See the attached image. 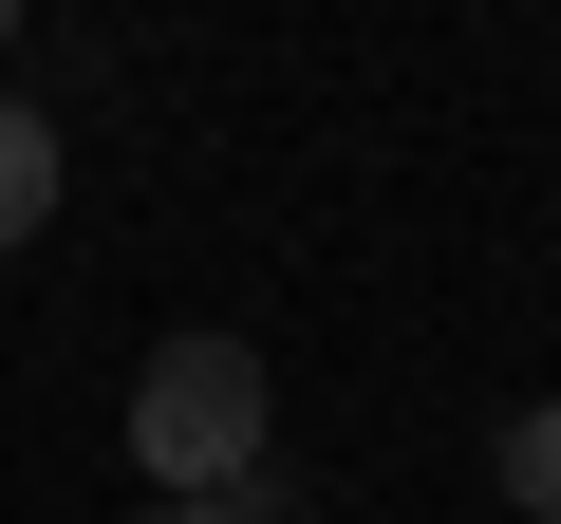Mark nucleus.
<instances>
[{"mask_svg":"<svg viewBox=\"0 0 561 524\" xmlns=\"http://www.w3.org/2000/svg\"><path fill=\"white\" fill-rule=\"evenodd\" d=\"M131 468H150V505L243 487V468H262V356H243V338H150V375H131Z\"/></svg>","mask_w":561,"mask_h":524,"instance_id":"nucleus-1","label":"nucleus"},{"mask_svg":"<svg viewBox=\"0 0 561 524\" xmlns=\"http://www.w3.org/2000/svg\"><path fill=\"white\" fill-rule=\"evenodd\" d=\"M38 225H57V113H38V94H0V262H20Z\"/></svg>","mask_w":561,"mask_h":524,"instance_id":"nucleus-2","label":"nucleus"},{"mask_svg":"<svg viewBox=\"0 0 561 524\" xmlns=\"http://www.w3.org/2000/svg\"><path fill=\"white\" fill-rule=\"evenodd\" d=\"M505 505H542V524H561V412H505Z\"/></svg>","mask_w":561,"mask_h":524,"instance_id":"nucleus-3","label":"nucleus"},{"mask_svg":"<svg viewBox=\"0 0 561 524\" xmlns=\"http://www.w3.org/2000/svg\"><path fill=\"white\" fill-rule=\"evenodd\" d=\"M150 524H300V487H280V468H243V487H206V505H150Z\"/></svg>","mask_w":561,"mask_h":524,"instance_id":"nucleus-4","label":"nucleus"},{"mask_svg":"<svg viewBox=\"0 0 561 524\" xmlns=\"http://www.w3.org/2000/svg\"><path fill=\"white\" fill-rule=\"evenodd\" d=\"M20 20H38V0H0V38H20Z\"/></svg>","mask_w":561,"mask_h":524,"instance_id":"nucleus-5","label":"nucleus"}]
</instances>
